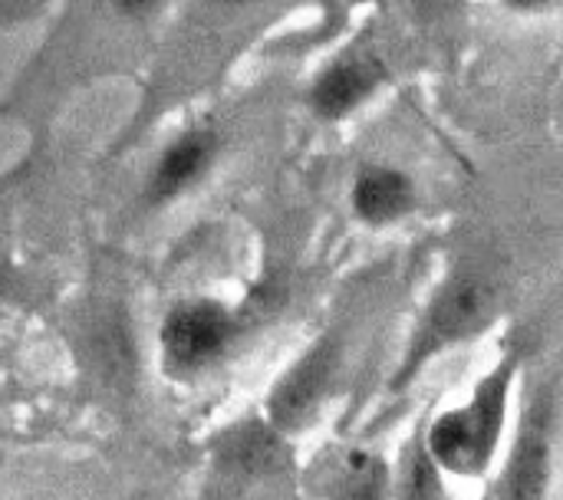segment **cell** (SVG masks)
<instances>
[{
    "label": "cell",
    "instance_id": "5b68a950",
    "mask_svg": "<svg viewBox=\"0 0 563 500\" xmlns=\"http://www.w3.org/2000/svg\"><path fill=\"white\" fill-rule=\"evenodd\" d=\"M376 79H379L376 63H363V59L340 63V66L327 69L320 76V82L313 86V105L320 115L336 119V115L350 112L376 86Z\"/></svg>",
    "mask_w": 563,
    "mask_h": 500
},
{
    "label": "cell",
    "instance_id": "277c9868",
    "mask_svg": "<svg viewBox=\"0 0 563 500\" xmlns=\"http://www.w3.org/2000/svg\"><path fill=\"white\" fill-rule=\"evenodd\" d=\"M548 478V419L534 415L525 425V435L515 448L508 481H505V500H538Z\"/></svg>",
    "mask_w": 563,
    "mask_h": 500
},
{
    "label": "cell",
    "instance_id": "7a4b0ae2",
    "mask_svg": "<svg viewBox=\"0 0 563 500\" xmlns=\"http://www.w3.org/2000/svg\"><path fill=\"white\" fill-rule=\"evenodd\" d=\"M492 300H495V293H492V287L485 280H478V277L452 280L442 290V297L435 300V307H432V313H429V320L422 326V340L416 346V359H426L435 349H442V346L475 333L488 320Z\"/></svg>",
    "mask_w": 563,
    "mask_h": 500
},
{
    "label": "cell",
    "instance_id": "9c48e42d",
    "mask_svg": "<svg viewBox=\"0 0 563 500\" xmlns=\"http://www.w3.org/2000/svg\"><path fill=\"white\" fill-rule=\"evenodd\" d=\"M386 488V471L376 458L369 455H350L346 468L340 475L336 485V498L340 500H383Z\"/></svg>",
    "mask_w": 563,
    "mask_h": 500
},
{
    "label": "cell",
    "instance_id": "52a82bcc",
    "mask_svg": "<svg viewBox=\"0 0 563 500\" xmlns=\"http://www.w3.org/2000/svg\"><path fill=\"white\" fill-rule=\"evenodd\" d=\"M353 204L360 211V218L383 224L399 218L409 204H412V185L406 175L389 171V168H369L353 191Z\"/></svg>",
    "mask_w": 563,
    "mask_h": 500
},
{
    "label": "cell",
    "instance_id": "3957f363",
    "mask_svg": "<svg viewBox=\"0 0 563 500\" xmlns=\"http://www.w3.org/2000/svg\"><path fill=\"white\" fill-rule=\"evenodd\" d=\"M231 320L218 303H185L168 313L162 326V343L178 369H195L208 363L228 340Z\"/></svg>",
    "mask_w": 563,
    "mask_h": 500
},
{
    "label": "cell",
    "instance_id": "ba28073f",
    "mask_svg": "<svg viewBox=\"0 0 563 500\" xmlns=\"http://www.w3.org/2000/svg\"><path fill=\"white\" fill-rule=\"evenodd\" d=\"M330 363H333L330 349H317L307 356V363L297 366V373L274 396V415L280 422H297L303 412L313 409V402L323 392V382L330 379Z\"/></svg>",
    "mask_w": 563,
    "mask_h": 500
},
{
    "label": "cell",
    "instance_id": "6da1fadb",
    "mask_svg": "<svg viewBox=\"0 0 563 500\" xmlns=\"http://www.w3.org/2000/svg\"><path fill=\"white\" fill-rule=\"evenodd\" d=\"M505 392H508V373H498L485 379V386L478 389L468 409L442 415L432 429V458H439L445 468L462 475L482 471L501 432Z\"/></svg>",
    "mask_w": 563,
    "mask_h": 500
},
{
    "label": "cell",
    "instance_id": "8992f818",
    "mask_svg": "<svg viewBox=\"0 0 563 500\" xmlns=\"http://www.w3.org/2000/svg\"><path fill=\"white\" fill-rule=\"evenodd\" d=\"M211 152H214V138L208 132H191V135L178 138L162 155V162L155 165L148 195L152 198H172L175 191H181L185 185H191L201 175V168L211 158Z\"/></svg>",
    "mask_w": 563,
    "mask_h": 500
}]
</instances>
